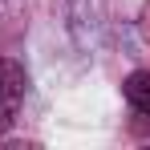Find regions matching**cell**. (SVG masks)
<instances>
[{
    "label": "cell",
    "mask_w": 150,
    "mask_h": 150,
    "mask_svg": "<svg viewBox=\"0 0 150 150\" xmlns=\"http://www.w3.org/2000/svg\"><path fill=\"white\" fill-rule=\"evenodd\" d=\"M122 89H126V101H130L138 114H146V118H150V69H138V73H130Z\"/></svg>",
    "instance_id": "7a4b0ae2"
},
{
    "label": "cell",
    "mask_w": 150,
    "mask_h": 150,
    "mask_svg": "<svg viewBox=\"0 0 150 150\" xmlns=\"http://www.w3.org/2000/svg\"><path fill=\"white\" fill-rule=\"evenodd\" d=\"M25 65L21 61H0V134L8 130V126L16 122V110H21V101H25Z\"/></svg>",
    "instance_id": "6da1fadb"
}]
</instances>
